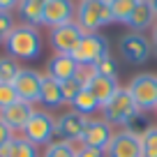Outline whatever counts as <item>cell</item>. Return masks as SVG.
Instances as JSON below:
<instances>
[{"mask_svg": "<svg viewBox=\"0 0 157 157\" xmlns=\"http://www.w3.org/2000/svg\"><path fill=\"white\" fill-rule=\"evenodd\" d=\"M76 19V2L74 0H46L44 5V25L58 28Z\"/></svg>", "mask_w": 157, "mask_h": 157, "instance_id": "12", "label": "cell"}, {"mask_svg": "<svg viewBox=\"0 0 157 157\" xmlns=\"http://www.w3.org/2000/svg\"><path fill=\"white\" fill-rule=\"evenodd\" d=\"M78 2H81V0H78Z\"/></svg>", "mask_w": 157, "mask_h": 157, "instance_id": "37", "label": "cell"}, {"mask_svg": "<svg viewBox=\"0 0 157 157\" xmlns=\"http://www.w3.org/2000/svg\"><path fill=\"white\" fill-rule=\"evenodd\" d=\"M42 46H44V42H42L39 28L25 23H16V28L5 39L7 53L16 60H37L42 56Z\"/></svg>", "mask_w": 157, "mask_h": 157, "instance_id": "1", "label": "cell"}, {"mask_svg": "<svg viewBox=\"0 0 157 157\" xmlns=\"http://www.w3.org/2000/svg\"><path fill=\"white\" fill-rule=\"evenodd\" d=\"M10 157H42L39 155V148L35 146V143H30L28 139H23L19 134V136L12 141V152Z\"/></svg>", "mask_w": 157, "mask_h": 157, "instance_id": "25", "label": "cell"}, {"mask_svg": "<svg viewBox=\"0 0 157 157\" xmlns=\"http://www.w3.org/2000/svg\"><path fill=\"white\" fill-rule=\"evenodd\" d=\"M141 0H109V7H111V14L116 23H127L132 12L136 10V5Z\"/></svg>", "mask_w": 157, "mask_h": 157, "instance_id": "22", "label": "cell"}, {"mask_svg": "<svg viewBox=\"0 0 157 157\" xmlns=\"http://www.w3.org/2000/svg\"><path fill=\"white\" fill-rule=\"evenodd\" d=\"M155 113H157V111H155Z\"/></svg>", "mask_w": 157, "mask_h": 157, "instance_id": "38", "label": "cell"}, {"mask_svg": "<svg viewBox=\"0 0 157 157\" xmlns=\"http://www.w3.org/2000/svg\"><path fill=\"white\" fill-rule=\"evenodd\" d=\"M152 53L157 56V39H155V42H152Z\"/></svg>", "mask_w": 157, "mask_h": 157, "instance_id": "36", "label": "cell"}, {"mask_svg": "<svg viewBox=\"0 0 157 157\" xmlns=\"http://www.w3.org/2000/svg\"><path fill=\"white\" fill-rule=\"evenodd\" d=\"M109 51H111L109 39L102 33H90V35H83V39L78 42V46L74 49L72 56L81 67L93 69L99 60H104L109 56Z\"/></svg>", "mask_w": 157, "mask_h": 157, "instance_id": "4", "label": "cell"}, {"mask_svg": "<svg viewBox=\"0 0 157 157\" xmlns=\"http://www.w3.org/2000/svg\"><path fill=\"white\" fill-rule=\"evenodd\" d=\"M83 30L78 28L76 21H69L65 25H58V28H51L49 30V44L56 53H63V56H72L74 49L78 46V42L83 39Z\"/></svg>", "mask_w": 157, "mask_h": 157, "instance_id": "7", "label": "cell"}, {"mask_svg": "<svg viewBox=\"0 0 157 157\" xmlns=\"http://www.w3.org/2000/svg\"><path fill=\"white\" fill-rule=\"evenodd\" d=\"M76 150H78L76 143L56 139L53 143H49V146L44 148V155L42 157H76Z\"/></svg>", "mask_w": 157, "mask_h": 157, "instance_id": "24", "label": "cell"}, {"mask_svg": "<svg viewBox=\"0 0 157 157\" xmlns=\"http://www.w3.org/2000/svg\"><path fill=\"white\" fill-rule=\"evenodd\" d=\"M127 90L141 111H157V74L143 72L129 78Z\"/></svg>", "mask_w": 157, "mask_h": 157, "instance_id": "6", "label": "cell"}, {"mask_svg": "<svg viewBox=\"0 0 157 157\" xmlns=\"http://www.w3.org/2000/svg\"><path fill=\"white\" fill-rule=\"evenodd\" d=\"M136 111H141V109H139L136 102L132 99L129 90L120 86L118 93L111 97V102L102 106V118H104V120H109L113 127H125V125L136 116Z\"/></svg>", "mask_w": 157, "mask_h": 157, "instance_id": "3", "label": "cell"}, {"mask_svg": "<svg viewBox=\"0 0 157 157\" xmlns=\"http://www.w3.org/2000/svg\"><path fill=\"white\" fill-rule=\"evenodd\" d=\"M86 88L95 95V99L99 102V106L111 102V97L118 93L120 83H118V78H111V76H104V74L95 72V69H88L86 74Z\"/></svg>", "mask_w": 157, "mask_h": 157, "instance_id": "14", "label": "cell"}, {"mask_svg": "<svg viewBox=\"0 0 157 157\" xmlns=\"http://www.w3.org/2000/svg\"><path fill=\"white\" fill-rule=\"evenodd\" d=\"M72 111L81 113V116H86V118H95V113L102 111V106H99V102L95 99V95L90 93L88 88H83L76 95V99L72 102Z\"/></svg>", "mask_w": 157, "mask_h": 157, "instance_id": "20", "label": "cell"}, {"mask_svg": "<svg viewBox=\"0 0 157 157\" xmlns=\"http://www.w3.org/2000/svg\"><path fill=\"white\" fill-rule=\"evenodd\" d=\"M113 134H116V129H113V125L109 123V120H104L102 116L99 118H90L88 120V127H86L83 136H81V143L78 146H86V148H95V150H106L109 143H111Z\"/></svg>", "mask_w": 157, "mask_h": 157, "instance_id": "9", "label": "cell"}, {"mask_svg": "<svg viewBox=\"0 0 157 157\" xmlns=\"http://www.w3.org/2000/svg\"><path fill=\"white\" fill-rule=\"evenodd\" d=\"M76 157H106L102 150H95V148H86V146H78Z\"/></svg>", "mask_w": 157, "mask_h": 157, "instance_id": "32", "label": "cell"}, {"mask_svg": "<svg viewBox=\"0 0 157 157\" xmlns=\"http://www.w3.org/2000/svg\"><path fill=\"white\" fill-rule=\"evenodd\" d=\"M21 69L23 67L19 65V60L12 58L10 53L0 56V83H14Z\"/></svg>", "mask_w": 157, "mask_h": 157, "instance_id": "23", "label": "cell"}, {"mask_svg": "<svg viewBox=\"0 0 157 157\" xmlns=\"http://www.w3.org/2000/svg\"><path fill=\"white\" fill-rule=\"evenodd\" d=\"M16 7H19V0H0V12L12 14V12H16Z\"/></svg>", "mask_w": 157, "mask_h": 157, "instance_id": "33", "label": "cell"}, {"mask_svg": "<svg viewBox=\"0 0 157 157\" xmlns=\"http://www.w3.org/2000/svg\"><path fill=\"white\" fill-rule=\"evenodd\" d=\"M86 74H88V69L81 67L76 76L67 78V81H60V86H63V97H65V104H72L74 99H76V95L86 88Z\"/></svg>", "mask_w": 157, "mask_h": 157, "instance_id": "21", "label": "cell"}, {"mask_svg": "<svg viewBox=\"0 0 157 157\" xmlns=\"http://www.w3.org/2000/svg\"><path fill=\"white\" fill-rule=\"evenodd\" d=\"M39 104H42L44 109H60V106H63L65 97H63V86H60V81H56V78H51V76L44 74Z\"/></svg>", "mask_w": 157, "mask_h": 157, "instance_id": "19", "label": "cell"}, {"mask_svg": "<svg viewBox=\"0 0 157 157\" xmlns=\"http://www.w3.org/2000/svg\"><path fill=\"white\" fill-rule=\"evenodd\" d=\"M155 21H157V14H155V10H152L150 0H141L125 25H129V28H132V33H141V35H143V30L152 28V25H155Z\"/></svg>", "mask_w": 157, "mask_h": 157, "instance_id": "18", "label": "cell"}, {"mask_svg": "<svg viewBox=\"0 0 157 157\" xmlns=\"http://www.w3.org/2000/svg\"><path fill=\"white\" fill-rule=\"evenodd\" d=\"M141 155L143 157H157V125H152L141 136Z\"/></svg>", "mask_w": 157, "mask_h": 157, "instance_id": "27", "label": "cell"}, {"mask_svg": "<svg viewBox=\"0 0 157 157\" xmlns=\"http://www.w3.org/2000/svg\"><path fill=\"white\" fill-rule=\"evenodd\" d=\"M152 37L157 39V21H155V25H152Z\"/></svg>", "mask_w": 157, "mask_h": 157, "instance_id": "34", "label": "cell"}, {"mask_svg": "<svg viewBox=\"0 0 157 157\" xmlns=\"http://www.w3.org/2000/svg\"><path fill=\"white\" fill-rule=\"evenodd\" d=\"M42 81H44V74H39L37 69H30L23 67L19 72L14 81V88L16 95H19L21 102H28V104H39V97H42Z\"/></svg>", "mask_w": 157, "mask_h": 157, "instance_id": "10", "label": "cell"}, {"mask_svg": "<svg viewBox=\"0 0 157 157\" xmlns=\"http://www.w3.org/2000/svg\"><path fill=\"white\" fill-rule=\"evenodd\" d=\"M14 139H16V132L5 123V120H2V118H0V148L7 146V143L14 141Z\"/></svg>", "mask_w": 157, "mask_h": 157, "instance_id": "31", "label": "cell"}, {"mask_svg": "<svg viewBox=\"0 0 157 157\" xmlns=\"http://www.w3.org/2000/svg\"><path fill=\"white\" fill-rule=\"evenodd\" d=\"M21 136L28 139L30 143H35L37 148L42 146H49V143L56 141V118L53 113L49 111H35L33 118L28 120V125H25L23 129H21Z\"/></svg>", "mask_w": 157, "mask_h": 157, "instance_id": "5", "label": "cell"}, {"mask_svg": "<svg viewBox=\"0 0 157 157\" xmlns=\"http://www.w3.org/2000/svg\"><path fill=\"white\" fill-rule=\"evenodd\" d=\"M16 28V19L7 12H0V42L5 44V39L10 37V33Z\"/></svg>", "mask_w": 157, "mask_h": 157, "instance_id": "30", "label": "cell"}, {"mask_svg": "<svg viewBox=\"0 0 157 157\" xmlns=\"http://www.w3.org/2000/svg\"><path fill=\"white\" fill-rule=\"evenodd\" d=\"M81 65L74 60V56H63V53H56L46 60V76L56 78V81H67V78L76 76Z\"/></svg>", "mask_w": 157, "mask_h": 157, "instance_id": "15", "label": "cell"}, {"mask_svg": "<svg viewBox=\"0 0 157 157\" xmlns=\"http://www.w3.org/2000/svg\"><path fill=\"white\" fill-rule=\"evenodd\" d=\"M44 5L46 0H19L16 16L21 23L39 28V25H44Z\"/></svg>", "mask_w": 157, "mask_h": 157, "instance_id": "17", "label": "cell"}, {"mask_svg": "<svg viewBox=\"0 0 157 157\" xmlns=\"http://www.w3.org/2000/svg\"><path fill=\"white\" fill-rule=\"evenodd\" d=\"M120 53L125 56V60L132 65H143L152 56V44L150 39L141 33H129L120 39Z\"/></svg>", "mask_w": 157, "mask_h": 157, "instance_id": "11", "label": "cell"}, {"mask_svg": "<svg viewBox=\"0 0 157 157\" xmlns=\"http://www.w3.org/2000/svg\"><path fill=\"white\" fill-rule=\"evenodd\" d=\"M106 157H143L141 155V139L129 134L127 129H116L109 148L104 150Z\"/></svg>", "mask_w": 157, "mask_h": 157, "instance_id": "13", "label": "cell"}, {"mask_svg": "<svg viewBox=\"0 0 157 157\" xmlns=\"http://www.w3.org/2000/svg\"><path fill=\"white\" fill-rule=\"evenodd\" d=\"M16 102H19V95H16L14 83H0V111Z\"/></svg>", "mask_w": 157, "mask_h": 157, "instance_id": "28", "label": "cell"}, {"mask_svg": "<svg viewBox=\"0 0 157 157\" xmlns=\"http://www.w3.org/2000/svg\"><path fill=\"white\" fill-rule=\"evenodd\" d=\"M93 69H95V72H99V74H104V76L118 78V63L113 60V56H106L104 60H99Z\"/></svg>", "mask_w": 157, "mask_h": 157, "instance_id": "29", "label": "cell"}, {"mask_svg": "<svg viewBox=\"0 0 157 157\" xmlns=\"http://www.w3.org/2000/svg\"><path fill=\"white\" fill-rule=\"evenodd\" d=\"M150 127H152L150 116H148L146 111H136V116H134V118L129 120L127 125H125L123 129H127L129 134H134V136H139V139H141V136H143V134H146Z\"/></svg>", "mask_w": 157, "mask_h": 157, "instance_id": "26", "label": "cell"}, {"mask_svg": "<svg viewBox=\"0 0 157 157\" xmlns=\"http://www.w3.org/2000/svg\"><path fill=\"white\" fill-rule=\"evenodd\" d=\"M37 111V109L33 106V104H28V102H16V104H12V106H7V109H2L0 111V118L5 120L7 125H10L14 132H19L21 134V129L28 125V120L33 118V113Z\"/></svg>", "mask_w": 157, "mask_h": 157, "instance_id": "16", "label": "cell"}, {"mask_svg": "<svg viewBox=\"0 0 157 157\" xmlns=\"http://www.w3.org/2000/svg\"><path fill=\"white\" fill-rule=\"evenodd\" d=\"M150 5H152V10H155V14H157V0H150Z\"/></svg>", "mask_w": 157, "mask_h": 157, "instance_id": "35", "label": "cell"}, {"mask_svg": "<svg viewBox=\"0 0 157 157\" xmlns=\"http://www.w3.org/2000/svg\"><path fill=\"white\" fill-rule=\"evenodd\" d=\"M78 28L83 30L86 35L90 33H99L104 25L116 23L109 7V0H81L76 5V19Z\"/></svg>", "mask_w": 157, "mask_h": 157, "instance_id": "2", "label": "cell"}, {"mask_svg": "<svg viewBox=\"0 0 157 157\" xmlns=\"http://www.w3.org/2000/svg\"><path fill=\"white\" fill-rule=\"evenodd\" d=\"M90 118L81 116L76 111H65L63 116L56 118V139L60 141H69V143H81L86 127H88Z\"/></svg>", "mask_w": 157, "mask_h": 157, "instance_id": "8", "label": "cell"}]
</instances>
